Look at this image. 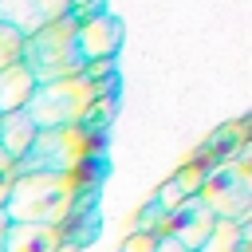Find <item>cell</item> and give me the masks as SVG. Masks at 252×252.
Segmentation results:
<instances>
[{"label":"cell","mask_w":252,"mask_h":252,"mask_svg":"<svg viewBox=\"0 0 252 252\" xmlns=\"http://www.w3.org/2000/svg\"><path fill=\"white\" fill-rule=\"evenodd\" d=\"M63 16H71V0H0V24L20 35H35Z\"/></svg>","instance_id":"cell-5"},{"label":"cell","mask_w":252,"mask_h":252,"mask_svg":"<svg viewBox=\"0 0 252 252\" xmlns=\"http://www.w3.org/2000/svg\"><path fill=\"white\" fill-rule=\"evenodd\" d=\"M20 55H24V35L0 24V71H4V67H16Z\"/></svg>","instance_id":"cell-9"},{"label":"cell","mask_w":252,"mask_h":252,"mask_svg":"<svg viewBox=\"0 0 252 252\" xmlns=\"http://www.w3.org/2000/svg\"><path fill=\"white\" fill-rule=\"evenodd\" d=\"M91 106H94V79L83 71L75 79H59V83L35 87L32 102L24 106V114L32 118V126L39 134H67L71 126H79L87 118Z\"/></svg>","instance_id":"cell-2"},{"label":"cell","mask_w":252,"mask_h":252,"mask_svg":"<svg viewBox=\"0 0 252 252\" xmlns=\"http://www.w3.org/2000/svg\"><path fill=\"white\" fill-rule=\"evenodd\" d=\"M154 252H185L173 236H161V240H154Z\"/></svg>","instance_id":"cell-10"},{"label":"cell","mask_w":252,"mask_h":252,"mask_svg":"<svg viewBox=\"0 0 252 252\" xmlns=\"http://www.w3.org/2000/svg\"><path fill=\"white\" fill-rule=\"evenodd\" d=\"M55 232L43 224H16L8 236V252H51Z\"/></svg>","instance_id":"cell-8"},{"label":"cell","mask_w":252,"mask_h":252,"mask_svg":"<svg viewBox=\"0 0 252 252\" xmlns=\"http://www.w3.org/2000/svg\"><path fill=\"white\" fill-rule=\"evenodd\" d=\"M35 126H32V118L24 114V110H16V114H0V150L16 161V158H24L28 150H32V142H35Z\"/></svg>","instance_id":"cell-7"},{"label":"cell","mask_w":252,"mask_h":252,"mask_svg":"<svg viewBox=\"0 0 252 252\" xmlns=\"http://www.w3.org/2000/svg\"><path fill=\"white\" fill-rule=\"evenodd\" d=\"M32 94H35V79L24 71V63L0 71V114L24 110V106L32 102Z\"/></svg>","instance_id":"cell-6"},{"label":"cell","mask_w":252,"mask_h":252,"mask_svg":"<svg viewBox=\"0 0 252 252\" xmlns=\"http://www.w3.org/2000/svg\"><path fill=\"white\" fill-rule=\"evenodd\" d=\"M75 16H63L47 28H39L35 35H24V71L35 79V87L43 83H59V79H75L83 75V59H79V47H75Z\"/></svg>","instance_id":"cell-1"},{"label":"cell","mask_w":252,"mask_h":252,"mask_svg":"<svg viewBox=\"0 0 252 252\" xmlns=\"http://www.w3.org/2000/svg\"><path fill=\"white\" fill-rule=\"evenodd\" d=\"M71 205V181L63 173H24L12 185L8 213L16 224H59Z\"/></svg>","instance_id":"cell-3"},{"label":"cell","mask_w":252,"mask_h":252,"mask_svg":"<svg viewBox=\"0 0 252 252\" xmlns=\"http://www.w3.org/2000/svg\"><path fill=\"white\" fill-rule=\"evenodd\" d=\"M118 43H122V24L110 12H94V16H87V20L75 24V47H79L83 67L110 59L118 51Z\"/></svg>","instance_id":"cell-4"}]
</instances>
